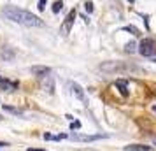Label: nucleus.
<instances>
[{"label":"nucleus","mask_w":156,"mask_h":151,"mask_svg":"<svg viewBox=\"0 0 156 151\" xmlns=\"http://www.w3.org/2000/svg\"><path fill=\"white\" fill-rule=\"evenodd\" d=\"M70 139H74V141H97V139H100L98 135H93V137H86V135H72Z\"/></svg>","instance_id":"obj_8"},{"label":"nucleus","mask_w":156,"mask_h":151,"mask_svg":"<svg viewBox=\"0 0 156 151\" xmlns=\"http://www.w3.org/2000/svg\"><path fill=\"white\" fill-rule=\"evenodd\" d=\"M28 151H44V149H32V148H30Z\"/></svg>","instance_id":"obj_17"},{"label":"nucleus","mask_w":156,"mask_h":151,"mask_svg":"<svg viewBox=\"0 0 156 151\" xmlns=\"http://www.w3.org/2000/svg\"><path fill=\"white\" fill-rule=\"evenodd\" d=\"M125 151H151V148L142 144H130V146H125Z\"/></svg>","instance_id":"obj_6"},{"label":"nucleus","mask_w":156,"mask_h":151,"mask_svg":"<svg viewBox=\"0 0 156 151\" xmlns=\"http://www.w3.org/2000/svg\"><path fill=\"white\" fill-rule=\"evenodd\" d=\"M126 51H128V53H133V51H135V44L133 42H128L126 44Z\"/></svg>","instance_id":"obj_13"},{"label":"nucleus","mask_w":156,"mask_h":151,"mask_svg":"<svg viewBox=\"0 0 156 151\" xmlns=\"http://www.w3.org/2000/svg\"><path fill=\"white\" fill-rule=\"evenodd\" d=\"M5 111H9V113H12V114H21V111H20V109H14V107H7V106H5Z\"/></svg>","instance_id":"obj_11"},{"label":"nucleus","mask_w":156,"mask_h":151,"mask_svg":"<svg viewBox=\"0 0 156 151\" xmlns=\"http://www.w3.org/2000/svg\"><path fill=\"white\" fill-rule=\"evenodd\" d=\"M125 30H126V32H132L133 35H139V30L135 28V27H125Z\"/></svg>","instance_id":"obj_12"},{"label":"nucleus","mask_w":156,"mask_h":151,"mask_svg":"<svg viewBox=\"0 0 156 151\" xmlns=\"http://www.w3.org/2000/svg\"><path fill=\"white\" fill-rule=\"evenodd\" d=\"M72 93H76V97H77L79 100H84L86 97H84V92H83V88L79 86L77 83H74L72 84Z\"/></svg>","instance_id":"obj_7"},{"label":"nucleus","mask_w":156,"mask_h":151,"mask_svg":"<svg viewBox=\"0 0 156 151\" xmlns=\"http://www.w3.org/2000/svg\"><path fill=\"white\" fill-rule=\"evenodd\" d=\"M154 144H156V137H154Z\"/></svg>","instance_id":"obj_18"},{"label":"nucleus","mask_w":156,"mask_h":151,"mask_svg":"<svg viewBox=\"0 0 156 151\" xmlns=\"http://www.w3.org/2000/svg\"><path fill=\"white\" fill-rule=\"evenodd\" d=\"M154 111H156V107H154Z\"/></svg>","instance_id":"obj_19"},{"label":"nucleus","mask_w":156,"mask_h":151,"mask_svg":"<svg viewBox=\"0 0 156 151\" xmlns=\"http://www.w3.org/2000/svg\"><path fill=\"white\" fill-rule=\"evenodd\" d=\"M116 86L119 88L121 95H125V97H126V95H128V90H126V83H125V81H118V83H116Z\"/></svg>","instance_id":"obj_9"},{"label":"nucleus","mask_w":156,"mask_h":151,"mask_svg":"<svg viewBox=\"0 0 156 151\" xmlns=\"http://www.w3.org/2000/svg\"><path fill=\"white\" fill-rule=\"evenodd\" d=\"M4 146H7L5 142H0V148H4Z\"/></svg>","instance_id":"obj_16"},{"label":"nucleus","mask_w":156,"mask_h":151,"mask_svg":"<svg viewBox=\"0 0 156 151\" xmlns=\"http://www.w3.org/2000/svg\"><path fill=\"white\" fill-rule=\"evenodd\" d=\"M0 88H4V90H7V92H12V90L18 88V83L9 81V79H2V77H0Z\"/></svg>","instance_id":"obj_4"},{"label":"nucleus","mask_w":156,"mask_h":151,"mask_svg":"<svg viewBox=\"0 0 156 151\" xmlns=\"http://www.w3.org/2000/svg\"><path fill=\"white\" fill-rule=\"evenodd\" d=\"M46 2H48V0H39V9H41V11H44V7H46Z\"/></svg>","instance_id":"obj_14"},{"label":"nucleus","mask_w":156,"mask_h":151,"mask_svg":"<svg viewBox=\"0 0 156 151\" xmlns=\"http://www.w3.org/2000/svg\"><path fill=\"white\" fill-rule=\"evenodd\" d=\"M62 7H63V2L60 0V2H55V5H53V13L56 14V13H60L62 11Z\"/></svg>","instance_id":"obj_10"},{"label":"nucleus","mask_w":156,"mask_h":151,"mask_svg":"<svg viewBox=\"0 0 156 151\" xmlns=\"http://www.w3.org/2000/svg\"><path fill=\"white\" fill-rule=\"evenodd\" d=\"M32 72L39 77H46V74H49L51 69L49 67H32Z\"/></svg>","instance_id":"obj_5"},{"label":"nucleus","mask_w":156,"mask_h":151,"mask_svg":"<svg viewBox=\"0 0 156 151\" xmlns=\"http://www.w3.org/2000/svg\"><path fill=\"white\" fill-rule=\"evenodd\" d=\"M139 53L142 56H153L156 55V41L153 39H144L139 46Z\"/></svg>","instance_id":"obj_2"},{"label":"nucleus","mask_w":156,"mask_h":151,"mask_svg":"<svg viewBox=\"0 0 156 151\" xmlns=\"http://www.w3.org/2000/svg\"><path fill=\"white\" fill-rule=\"evenodd\" d=\"M4 16L11 20L14 23H20V25H25V27H44V21L39 18V16L32 14L25 9H20V7H14V5H7L4 7Z\"/></svg>","instance_id":"obj_1"},{"label":"nucleus","mask_w":156,"mask_h":151,"mask_svg":"<svg viewBox=\"0 0 156 151\" xmlns=\"http://www.w3.org/2000/svg\"><path fill=\"white\" fill-rule=\"evenodd\" d=\"M74 18H76V11H70L69 14H67V18H65V21H63V25H62V32H63L65 35L70 32V28H72V23H74Z\"/></svg>","instance_id":"obj_3"},{"label":"nucleus","mask_w":156,"mask_h":151,"mask_svg":"<svg viewBox=\"0 0 156 151\" xmlns=\"http://www.w3.org/2000/svg\"><path fill=\"white\" fill-rule=\"evenodd\" d=\"M86 11H88V13H93V4H91V2H88V4H86Z\"/></svg>","instance_id":"obj_15"}]
</instances>
